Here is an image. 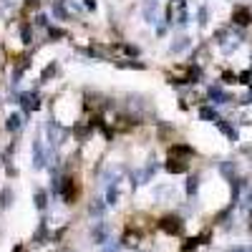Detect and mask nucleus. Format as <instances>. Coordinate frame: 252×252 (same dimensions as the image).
I'll return each instance as SVG.
<instances>
[{
  "mask_svg": "<svg viewBox=\"0 0 252 252\" xmlns=\"http://www.w3.org/2000/svg\"><path fill=\"white\" fill-rule=\"evenodd\" d=\"M20 103L28 109V111H35L38 106H40V98H38V94L35 91H28V94H23L20 96Z\"/></svg>",
  "mask_w": 252,
  "mask_h": 252,
  "instance_id": "obj_10",
  "label": "nucleus"
},
{
  "mask_svg": "<svg viewBox=\"0 0 252 252\" xmlns=\"http://www.w3.org/2000/svg\"><path fill=\"white\" fill-rule=\"evenodd\" d=\"M250 227H252V215H250Z\"/></svg>",
  "mask_w": 252,
  "mask_h": 252,
  "instance_id": "obj_21",
  "label": "nucleus"
},
{
  "mask_svg": "<svg viewBox=\"0 0 252 252\" xmlns=\"http://www.w3.org/2000/svg\"><path fill=\"white\" fill-rule=\"evenodd\" d=\"M209 98H212L215 103H224V101H227V96H224V94H222V89H217V86L209 89Z\"/></svg>",
  "mask_w": 252,
  "mask_h": 252,
  "instance_id": "obj_14",
  "label": "nucleus"
},
{
  "mask_svg": "<svg viewBox=\"0 0 252 252\" xmlns=\"http://www.w3.org/2000/svg\"><path fill=\"white\" fill-rule=\"evenodd\" d=\"M159 229H161V232H166V235H172V237H177V235H182L184 222L177 215H166V217L159 220Z\"/></svg>",
  "mask_w": 252,
  "mask_h": 252,
  "instance_id": "obj_4",
  "label": "nucleus"
},
{
  "mask_svg": "<svg viewBox=\"0 0 252 252\" xmlns=\"http://www.w3.org/2000/svg\"><path fill=\"white\" fill-rule=\"evenodd\" d=\"M20 124H23V116H20V114H13V116L8 119L5 126H8V131H18V129H20Z\"/></svg>",
  "mask_w": 252,
  "mask_h": 252,
  "instance_id": "obj_12",
  "label": "nucleus"
},
{
  "mask_svg": "<svg viewBox=\"0 0 252 252\" xmlns=\"http://www.w3.org/2000/svg\"><path fill=\"white\" fill-rule=\"evenodd\" d=\"M46 131H48V139H51L53 144H61L63 139H66V129H63L58 121H48V124H46Z\"/></svg>",
  "mask_w": 252,
  "mask_h": 252,
  "instance_id": "obj_8",
  "label": "nucleus"
},
{
  "mask_svg": "<svg viewBox=\"0 0 252 252\" xmlns=\"http://www.w3.org/2000/svg\"><path fill=\"white\" fill-rule=\"evenodd\" d=\"M189 46H192V40H189V38H177L172 43V53H184Z\"/></svg>",
  "mask_w": 252,
  "mask_h": 252,
  "instance_id": "obj_11",
  "label": "nucleus"
},
{
  "mask_svg": "<svg viewBox=\"0 0 252 252\" xmlns=\"http://www.w3.org/2000/svg\"><path fill=\"white\" fill-rule=\"evenodd\" d=\"M134 124H136V119H134V116H129V114H114V116H111V121H109L111 131H129Z\"/></svg>",
  "mask_w": 252,
  "mask_h": 252,
  "instance_id": "obj_5",
  "label": "nucleus"
},
{
  "mask_svg": "<svg viewBox=\"0 0 252 252\" xmlns=\"http://www.w3.org/2000/svg\"><path fill=\"white\" fill-rule=\"evenodd\" d=\"M61 197H63V202H66V204H76V202H78L81 187H78V182H76L73 177L63 179V184H61Z\"/></svg>",
  "mask_w": 252,
  "mask_h": 252,
  "instance_id": "obj_2",
  "label": "nucleus"
},
{
  "mask_svg": "<svg viewBox=\"0 0 252 252\" xmlns=\"http://www.w3.org/2000/svg\"><path fill=\"white\" fill-rule=\"evenodd\" d=\"M202 119H207V121H220L217 111H215V109H209V106H204V109H202Z\"/></svg>",
  "mask_w": 252,
  "mask_h": 252,
  "instance_id": "obj_15",
  "label": "nucleus"
},
{
  "mask_svg": "<svg viewBox=\"0 0 252 252\" xmlns=\"http://www.w3.org/2000/svg\"><path fill=\"white\" fill-rule=\"evenodd\" d=\"M56 15H58V18H63V15H66V8H63L61 3H56Z\"/></svg>",
  "mask_w": 252,
  "mask_h": 252,
  "instance_id": "obj_17",
  "label": "nucleus"
},
{
  "mask_svg": "<svg viewBox=\"0 0 252 252\" xmlns=\"http://www.w3.org/2000/svg\"><path fill=\"white\" fill-rule=\"evenodd\" d=\"M217 124H220V129H222V131H224V134H227L229 139H232V141L237 139V131H235V129H232V126H229V124H222V121H217Z\"/></svg>",
  "mask_w": 252,
  "mask_h": 252,
  "instance_id": "obj_16",
  "label": "nucleus"
},
{
  "mask_svg": "<svg viewBox=\"0 0 252 252\" xmlns=\"http://www.w3.org/2000/svg\"><path fill=\"white\" fill-rule=\"evenodd\" d=\"M26 3H28V8H35V5H38V0H26Z\"/></svg>",
  "mask_w": 252,
  "mask_h": 252,
  "instance_id": "obj_19",
  "label": "nucleus"
},
{
  "mask_svg": "<svg viewBox=\"0 0 252 252\" xmlns=\"http://www.w3.org/2000/svg\"><path fill=\"white\" fill-rule=\"evenodd\" d=\"M232 20H235L237 26H250L252 23V10L250 8H237L232 13Z\"/></svg>",
  "mask_w": 252,
  "mask_h": 252,
  "instance_id": "obj_9",
  "label": "nucleus"
},
{
  "mask_svg": "<svg viewBox=\"0 0 252 252\" xmlns=\"http://www.w3.org/2000/svg\"><path fill=\"white\" fill-rule=\"evenodd\" d=\"M166 18H169V23H187V0H169Z\"/></svg>",
  "mask_w": 252,
  "mask_h": 252,
  "instance_id": "obj_3",
  "label": "nucleus"
},
{
  "mask_svg": "<svg viewBox=\"0 0 252 252\" xmlns=\"http://www.w3.org/2000/svg\"><path fill=\"white\" fill-rule=\"evenodd\" d=\"M53 73H56V66H51V68H48V71H46V73H43V81H46V78H51V76H53Z\"/></svg>",
  "mask_w": 252,
  "mask_h": 252,
  "instance_id": "obj_18",
  "label": "nucleus"
},
{
  "mask_svg": "<svg viewBox=\"0 0 252 252\" xmlns=\"http://www.w3.org/2000/svg\"><path fill=\"white\" fill-rule=\"evenodd\" d=\"M83 106H86L89 111H101V109H106L109 103H106V98L98 96V94H86V96H83Z\"/></svg>",
  "mask_w": 252,
  "mask_h": 252,
  "instance_id": "obj_7",
  "label": "nucleus"
},
{
  "mask_svg": "<svg viewBox=\"0 0 252 252\" xmlns=\"http://www.w3.org/2000/svg\"><path fill=\"white\" fill-rule=\"evenodd\" d=\"M15 252H26V250H23V247H18V250H15Z\"/></svg>",
  "mask_w": 252,
  "mask_h": 252,
  "instance_id": "obj_20",
  "label": "nucleus"
},
{
  "mask_svg": "<svg viewBox=\"0 0 252 252\" xmlns=\"http://www.w3.org/2000/svg\"><path fill=\"white\" fill-rule=\"evenodd\" d=\"M202 240H207V235H202V237H192V240H187V242L182 245V252H192V250H194V247H197V245H199Z\"/></svg>",
  "mask_w": 252,
  "mask_h": 252,
  "instance_id": "obj_13",
  "label": "nucleus"
},
{
  "mask_svg": "<svg viewBox=\"0 0 252 252\" xmlns=\"http://www.w3.org/2000/svg\"><path fill=\"white\" fill-rule=\"evenodd\" d=\"M189 157H192V149L184 144H174L169 149V157H166V172L172 174H184L189 169Z\"/></svg>",
  "mask_w": 252,
  "mask_h": 252,
  "instance_id": "obj_1",
  "label": "nucleus"
},
{
  "mask_svg": "<svg viewBox=\"0 0 252 252\" xmlns=\"http://www.w3.org/2000/svg\"><path fill=\"white\" fill-rule=\"evenodd\" d=\"M141 240H144V229H139V227H134V224H129V227L124 229L121 242H124L126 247H139Z\"/></svg>",
  "mask_w": 252,
  "mask_h": 252,
  "instance_id": "obj_6",
  "label": "nucleus"
}]
</instances>
